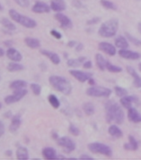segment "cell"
I'll return each mask as SVG.
<instances>
[{"label":"cell","instance_id":"cell-1","mask_svg":"<svg viewBox=\"0 0 141 160\" xmlns=\"http://www.w3.org/2000/svg\"><path fill=\"white\" fill-rule=\"evenodd\" d=\"M106 121L108 123H122L124 120V112L117 102L110 101L105 104Z\"/></svg>","mask_w":141,"mask_h":160},{"label":"cell","instance_id":"cell-2","mask_svg":"<svg viewBox=\"0 0 141 160\" xmlns=\"http://www.w3.org/2000/svg\"><path fill=\"white\" fill-rule=\"evenodd\" d=\"M49 83L52 85L53 88H55L56 90L63 93L65 95H70L71 92V84L66 78L61 76H51L49 78Z\"/></svg>","mask_w":141,"mask_h":160},{"label":"cell","instance_id":"cell-3","mask_svg":"<svg viewBox=\"0 0 141 160\" xmlns=\"http://www.w3.org/2000/svg\"><path fill=\"white\" fill-rule=\"evenodd\" d=\"M118 26H119V23L117 19L109 20L101 25V27L99 30V34L105 38L113 37L116 35L118 30Z\"/></svg>","mask_w":141,"mask_h":160},{"label":"cell","instance_id":"cell-4","mask_svg":"<svg viewBox=\"0 0 141 160\" xmlns=\"http://www.w3.org/2000/svg\"><path fill=\"white\" fill-rule=\"evenodd\" d=\"M9 15L13 21L21 24L22 26L27 28H34L37 27V22L32 19L29 18L28 16H23L22 14L18 13L15 9H9Z\"/></svg>","mask_w":141,"mask_h":160},{"label":"cell","instance_id":"cell-5","mask_svg":"<svg viewBox=\"0 0 141 160\" xmlns=\"http://www.w3.org/2000/svg\"><path fill=\"white\" fill-rule=\"evenodd\" d=\"M86 94L92 97H109L111 94V90L105 87L92 86L87 89Z\"/></svg>","mask_w":141,"mask_h":160},{"label":"cell","instance_id":"cell-6","mask_svg":"<svg viewBox=\"0 0 141 160\" xmlns=\"http://www.w3.org/2000/svg\"><path fill=\"white\" fill-rule=\"evenodd\" d=\"M88 148L89 151L95 153H100L103 155H106V156L111 155V149L103 143H99V142L90 143L88 145Z\"/></svg>","mask_w":141,"mask_h":160},{"label":"cell","instance_id":"cell-7","mask_svg":"<svg viewBox=\"0 0 141 160\" xmlns=\"http://www.w3.org/2000/svg\"><path fill=\"white\" fill-rule=\"evenodd\" d=\"M27 94V90L25 89H19V90H15L13 95H9L7 96L4 98V102L6 104H13V103H16L17 102H20L26 95Z\"/></svg>","mask_w":141,"mask_h":160},{"label":"cell","instance_id":"cell-8","mask_svg":"<svg viewBox=\"0 0 141 160\" xmlns=\"http://www.w3.org/2000/svg\"><path fill=\"white\" fill-rule=\"evenodd\" d=\"M57 144L64 148V150L66 152H70L74 151L76 148L75 142L67 136H64L61 138L57 139Z\"/></svg>","mask_w":141,"mask_h":160},{"label":"cell","instance_id":"cell-9","mask_svg":"<svg viewBox=\"0 0 141 160\" xmlns=\"http://www.w3.org/2000/svg\"><path fill=\"white\" fill-rule=\"evenodd\" d=\"M70 74L71 76H73L75 78L82 83H84L86 81H89L93 77V74L90 72H84L78 71V70H70Z\"/></svg>","mask_w":141,"mask_h":160},{"label":"cell","instance_id":"cell-10","mask_svg":"<svg viewBox=\"0 0 141 160\" xmlns=\"http://www.w3.org/2000/svg\"><path fill=\"white\" fill-rule=\"evenodd\" d=\"M55 17L61 23V28H65V29H69V28H72V22L66 16H65L61 13L58 12L55 15Z\"/></svg>","mask_w":141,"mask_h":160},{"label":"cell","instance_id":"cell-11","mask_svg":"<svg viewBox=\"0 0 141 160\" xmlns=\"http://www.w3.org/2000/svg\"><path fill=\"white\" fill-rule=\"evenodd\" d=\"M50 9H51V8L47 3L41 2V1H37L32 6V10L34 13H37V14H43V13H49Z\"/></svg>","mask_w":141,"mask_h":160},{"label":"cell","instance_id":"cell-12","mask_svg":"<svg viewBox=\"0 0 141 160\" xmlns=\"http://www.w3.org/2000/svg\"><path fill=\"white\" fill-rule=\"evenodd\" d=\"M99 49H100L103 52L106 53L109 56H112L116 55V48L110 43H106V42H101L99 43Z\"/></svg>","mask_w":141,"mask_h":160},{"label":"cell","instance_id":"cell-13","mask_svg":"<svg viewBox=\"0 0 141 160\" xmlns=\"http://www.w3.org/2000/svg\"><path fill=\"white\" fill-rule=\"evenodd\" d=\"M119 56L128 60H138L140 58V55L137 52H134L126 49H122L119 51Z\"/></svg>","mask_w":141,"mask_h":160},{"label":"cell","instance_id":"cell-14","mask_svg":"<svg viewBox=\"0 0 141 160\" xmlns=\"http://www.w3.org/2000/svg\"><path fill=\"white\" fill-rule=\"evenodd\" d=\"M120 102H121L122 106H123L124 108L129 109L130 108H132L133 103L138 104L139 101H138V98H137V97H135V96H124V97H122Z\"/></svg>","mask_w":141,"mask_h":160},{"label":"cell","instance_id":"cell-15","mask_svg":"<svg viewBox=\"0 0 141 160\" xmlns=\"http://www.w3.org/2000/svg\"><path fill=\"white\" fill-rule=\"evenodd\" d=\"M6 56L13 62H19L22 60V54L14 48H9V49L6 51Z\"/></svg>","mask_w":141,"mask_h":160},{"label":"cell","instance_id":"cell-16","mask_svg":"<svg viewBox=\"0 0 141 160\" xmlns=\"http://www.w3.org/2000/svg\"><path fill=\"white\" fill-rule=\"evenodd\" d=\"M128 118L129 121H131L133 123H140L141 122V114L134 108H129L128 112Z\"/></svg>","mask_w":141,"mask_h":160},{"label":"cell","instance_id":"cell-17","mask_svg":"<svg viewBox=\"0 0 141 160\" xmlns=\"http://www.w3.org/2000/svg\"><path fill=\"white\" fill-rule=\"evenodd\" d=\"M22 123V118L20 114H16L14 115L11 118V123L9 125V131L11 133H15L19 129V127L21 126Z\"/></svg>","mask_w":141,"mask_h":160},{"label":"cell","instance_id":"cell-18","mask_svg":"<svg viewBox=\"0 0 141 160\" xmlns=\"http://www.w3.org/2000/svg\"><path fill=\"white\" fill-rule=\"evenodd\" d=\"M50 8L55 12H61L66 9L64 0H53L50 3Z\"/></svg>","mask_w":141,"mask_h":160},{"label":"cell","instance_id":"cell-19","mask_svg":"<svg viewBox=\"0 0 141 160\" xmlns=\"http://www.w3.org/2000/svg\"><path fill=\"white\" fill-rule=\"evenodd\" d=\"M40 52L43 56H47L55 65H58L61 62V59H60L58 55L52 52V51H49V50H41Z\"/></svg>","mask_w":141,"mask_h":160},{"label":"cell","instance_id":"cell-20","mask_svg":"<svg viewBox=\"0 0 141 160\" xmlns=\"http://www.w3.org/2000/svg\"><path fill=\"white\" fill-rule=\"evenodd\" d=\"M127 71L133 78H134V85L136 88H141V78L139 76V74L134 71V69L130 67L127 68Z\"/></svg>","mask_w":141,"mask_h":160},{"label":"cell","instance_id":"cell-21","mask_svg":"<svg viewBox=\"0 0 141 160\" xmlns=\"http://www.w3.org/2000/svg\"><path fill=\"white\" fill-rule=\"evenodd\" d=\"M129 143H125L124 146H123L124 149L125 150H129V151H136L139 148V144L137 141L132 136H129Z\"/></svg>","mask_w":141,"mask_h":160},{"label":"cell","instance_id":"cell-22","mask_svg":"<svg viewBox=\"0 0 141 160\" xmlns=\"http://www.w3.org/2000/svg\"><path fill=\"white\" fill-rule=\"evenodd\" d=\"M43 156L46 159H54L57 158V153L56 151L52 148H45L43 149Z\"/></svg>","mask_w":141,"mask_h":160},{"label":"cell","instance_id":"cell-23","mask_svg":"<svg viewBox=\"0 0 141 160\" xmlns=\"http://www.w3.org/2000/svg\"><path fill=\"white\" fill-rule=\"evenodd\" d=\"M27 85V83L25 80H15L10 83L9 88L12 89L13 91L15 90H19V89H25Z\"/></svg>","mask_w":141,"mask_h":160},{"label":"cell","instance_id":"cell-24","mask_svg":"<svg viewBox=\"0 0 141 160\" xmlns=\"http://www.w3.org/2000/svg\"><path fill=\"white\" fill-rule=\"evenodd\" d=\"M16 157L18 159H28L29 158V152L27 148L25 147H19L16 150Z\"/></svg>","mask_w":141,"mask_h":160},{"label":"cell","instance_id":"cell-25","mask_svg":"<svg viewBox=\"0 0 141 160\" xmlns=\"http://www.w3.org/2000/svg\"><path fill=\"white\" fill-rule=\"evenodd\" d=\"M25 43L31 49H38L40 47V41L37 38L27 37L25 38Z\"/></svg>","mask_w":141,"mask_h":160},{"label":"cell","instance_id":"cell-26","mask_svg":"<svg viewBox=\"0 0 141 160\" xmlns=\"http://www.w3.org/2000/svg\"><path fill=\"white\" fill-rule=\"evenodd\" d=\"M95 61H96V64L98 66V68L101 71H104L105 69H106V62H107V61H105V59L104 58V56L102 55L97 54L95 56Z\"/></svg>","mask_w":141,"mask_h":160},{"label":"cell","instance_id":"cell-27","mask_svg":"<svg viewBox=\"0 0 141 160\" xmlns=\"http://www.w3.org/2000/svg\"><path fill=\"white\" fill-rule=\"evenodd\" d=\"M24 66L20 64L18 62H11L7 66V70L11 72H21L24 70Z\"/></svg>","mask_w":141,"mask_h":160},{"label":"cell","instance_id":"cell-28","mask_svg":"<svg viewBox=\"0 0 141 160\" xmlns=\"http://www.w3.org/2000/svg\"><path fill=\"white\" fill-rule=\"evenodd\" d=\"M108 132L110 134V136H113L115 138H120L123 136V131L117 126V125H111L110 126L109 129H108Z\"/></svg>","mask_w":141,"mask_h":160},{"label":"cell","instance_id":"cell-29","mask_svg":"<svg viewBox=\"0 0 141 160\" xmlns=\"http://www.w3.org/2000/svg\"><path fill=\"white\" fill-rule=\"evenodd\" d=\"M86 62V57H79L78 59H70L68 60L67 65L70 68H78L80 65Z\"/></svg>","mask_w":141,"mask_h":160},{"label":"cell","instance_id":"cell-30","mask_svg":"<svg viewBox=\"0 0 141 160\" xmlns=\"http://www.w3.org/2000/svg\"><path fill=\"white\" fill-rule=\"evenodd\" d=\"M115 44L116 46L120 48V49H127L129 47V43L126 39V38L123 37V36H119L117 37L115 40Z\"/></svg>","mask_w":141,"mask_h":160},{"label":"cell","instance_id":"cell-31","mask_svg":"<svg viewBox=\"0 0 141 160\" xmlns=\"http://www.w3.org/2000/svg\"><path fill=\"white\" fill-rule=\"evenodd\" d=\"M1 22H2V25L6 28L7 30H9V31H15V30H16V25L14 24L13 22H10L9 19L3 18Z\"/></svg>","mask_w":141,"mask_h":160},{"label":"cell","instance_id":"cell-32","mask_svg":"<svg viewBox=\"0 0 141 160\" xmlns=\"http://www.w3.org/2000/svg\"><path fill=\"white\" fill-rule=\"evenodd\" d=\"M83 108L84 112H85L87 115H89V116L92 115V114H94V112H95V106H94V104L91 103V102L84 103Z\"/></svg>","mask_w":141,"mask_h":160},{"label":"cell","instance_id":"cell-33","mask_svg":"<svg viewBox=\"0 0 141 160\" xmlns=\"http://www.w3.org/2000/svg\"><path fill=\"white\" fill-rule=\"evenodd\" d=\"M100 3H101L102 6L105 8V9H112V10H117V5L112 3V2L108 1V0H100Z\"/></svg>","mask_w":141,"mask_h":160},{"label":"cell","instance_id":"cell-34","mask_svg":"<svg viewBox=\"0 0 141 160\" xmlns=\"http://www.w3.org/2000/svg\"><path fill=\"white\" fill-rule=\"evenodd\" d=\"M48 100H49V102L50 103V105L52 106L54 108H59L60 107V101L59 99L55 96V95H49V97H48Z\"/></svg>","mask_w":141,"mask_h":160},{"label":"cell","instance_id":"cell-35","mask_svg":"<svg viewBox=\"0 0 141 160\" xmlns=\"http://www.w3.org/2000/svg\"><path fill=\"white\" fill-rule=\"evenodd\" d=\"M106 69L109 72H120L123 71L122 68H119V67H117L115 65H112L109 62H106Z\"/></svg>","mask_w":141,"mask_h":160},{"label":"cell","instance_id":"cell-36","mask_svg":"<svg viewBox=\"0 0 141 160\" xmlns=\"http://www.w3.org/2000/svg\"><path fill=\"white\" fill-rule=\"evenodd\" d=\"M126 35V38H128V39L131 42V43H133L134 45H137V46H141V40L138 39V38H136L135 37H134V36H132L131 34L128 33V32H126L125 33Z\"/></svg>","mask_w":141,"mask_h":160},{"label":"cell","instance_id":"cell-37","mask_svg":"<svg viewBox=\"0 0 141 160\" xmlns=\"http://www.w3.org/2000/svg\"><path fill=\"white\" fill-rule=\"evenodd\" d=\"M115 93L117 96H119L121 98L128 96V90L121 87H115Z\"/></svg>","mask_w":141,"mask_h":160},{"label":"cell","instance_id":"cell-38","mask_svg":"<svg viewBox=\"0 0 141 160\" xmlns=\"http://www.w3.org/2000/svg\"><path fill=\"white\" fill-rule=\"evenodd\" d=\"M31 89L35 96H39L40 94H41V91H42V88L37 83H32Z\"/></svg>","mask_w":141,"mask_h":160},{"label":"cell","instance_id":"cell-39","mask_svg":"<svg viewBox=\"0 0 141 160\" xmlns=\"http://www.w3.org/2000/svg\"><path fill=\"white\" fill-rule=\"evenodd\" d=\"M69 132H70L71 135H73V136H79L80 130L77 126H75L73 124H70V126H69Z\"/></svg>","mask_w":141,"mask_h":160},{"label":"cell","instance_id":"cell-40","mask_svg":"<svg viewBox=\"0 0 141 160\" xmlns=\"http://www.w3.org/2000/svg\"><path fill=\"white\" fill-rule=\"evenodd\" d=\"M19 6L22 8H27L30 5V1L29 0H14Z\"/></svg>","mask_w":141,"mask_h":160},{"label":"cell","instance_id":"cell-41","mask_svg":"<svg viewBox=\"0 0 141 160\" xmlns=\"http://www.w3.org/2000/svg\"><path fill=\"white\" fill-rule=\"evenodd\" d=\"M50 34L52 35L53 37L55 38L56 39H61L62 38L61 33L59 32L58 31H56V30H51V31H50Z\"/></svg>","mask_w":141,"mask_h":160},{"label":"cell","instance_id":"cell-42","mask_svg":"<svg viewBox=\"0 0 141 160\" xmlns=\"http://www.w3.org/2000/svg\"><path fill=\"white\" fill-rule=\"evenodd\" d=\"M99 22H100V18L99 17H94L91 20L88 21V24L89 25H92V24H97Z\"/></svg>","mask_w":141,"mask_h":160},{"label":"cell","instance_id":"cell-43","mask_svg":"<svg viewBox=\"0 0 141 160\" xmlns=\"http://www.w3.org/2000/svg\"><path fill=\"white\" fill-rule=\"evenodd\" d=\"M5 131V128H4V124L2 121H0V138L3 136Z\"/></svg>","mask_w":141,"mask_h":160},{"label":"cell","instance_id":"cell-44","mask_svg":"<svg viewBox=\"0 0 141 160\" xmlns=\"http://www.w3.org/2000/svg\"><path fill=\"white\" fill-rule=\"evenodd\" d=\"M83 68H86V69H89V68H92V62L90 61H88V62H85L83 63Z\"/></svg>","mask_w":141,"mask_h":160},{"label":"cell","instance_id":"cell-45","mask_svg":"<svg viewBox=\"0 0 141 160\" xmlns=\"http://www.w3.org/2000/svg\"><path fill=\"white\" fill-rule=\"evenodd\" d=\"M83 43H78L77 44V46L76 47V50H77V52H79L81 50H83Z\"/></svg>","mask_w":141,"mask_h":160},{"label":"cell","instance_id":"cell-46","mask_svg":"<svg viewBox=\"0 0 141 160\" xmlns=\"http://www.w3.org/2000/svg\"><path fill=\"white\" fill-rule=\"evenodd\" d=\"M3 116L6 118H11V116H12V112H11L10 111H8L6 113L3 115Z\"/></svg>","mask_w":141,"mask_h":160},{"label":"cell","instance_id":"cell-47","mask_svg":"<svg viewBox=\"0 0 141 160\" xmlns=\"http://www.w3.org/2000/svg\"><path fill=\"white\" fill-rule=\"evenodd\" d=\"M80 158L81 159H92V157H90L89 155H82Z\"/></svg>","mask_w":141,"mask_h":160},{"label":"cell","instance_id":"cell-48","mask_svg":"<svg viewBox=\"0 0 141 160\" xmlns=\"http://www.w3.org/2000/svg\"><path fill=\"white\" fill-rule=\"evenodd\" d=\"M4 45L5 46L10 47L12 45V41L11 40H8V41H4Z\"/></svg>","mask_w":141,"mask_h":160},{"label":"cell","instance_id":"cell-49","mask_svg":"<svg viewBox=\"0 0 141 160\" xmlns=\"http://www.w3.org/2000/svg\"><path fill=\"white\" fill-rule=\"evenodd\" d=\"M5 155L8 156V157H11V156H12V151H11V150H7V151L5 152Z\"/></svg>","mask_w":141,"mask_h":160},{"label":"cell","instance_id":"cell-50","mask_svg":"<svg viewBox=\"0 0 141 160\" xmlns=\"http://www.w3.org/2000/svg\"><path fill=\"white\" fill-rule=\"evenodd\" d=\"M75 44H76V42H75V41H70V42L68 43V46L73 47L75 46Z\"/></svg>","mask_w":141,"mask_h":160},{"label":"cell","instance_id":"cell-51","mask_svg":"<svg viewBox=\"0 0 141 160\" xmlns=\"http://www.w3.org/2000/svg\"><path fill=\"white\" fill-rule=\"evenodd\" d=\"M4 54H5V51L0 47V57H3V56H4Z\"/></svg>","mask_w":141,"mask_h":160},{"label":"cell","instance_id":"cell-52","mask_svg":"<svg viewBox=\"0 0 141 160\" xmlns=\"http://www.w3.org/2000/svg\"><path fill=\"white\" fill-rule=\"evenodd\" d=\"M89 81L90 84H95V81H94V79H93L92 78H91L90 79H89Z\"/></svg>","mask_w":141,"mask_h":160},{"label":"cell","instance_id":"cell-53","mask_svg":"<svg viewBox=\"0 0 141 160\" xmlns=\"http://www.w3.org/2000/svg\"><path fill=\"white\" fill-rule=\"evenodd\" d=\"M52 135H53V137L57 140V134H56V133H55V132H53Z\"/></svg>","mask_w":141,"mask_h":160},{"label":"cell","instance_id":"cell-54","mask_svg":"<svg viewBox=\"0 0 141 160\" xmlns=\"http://www.w3.org/2000/svg\"><path fill=\"white\" fill-rule=\"evenodd\" d=\"M66 157H64V156H61V155H57V158H65Z\"/></svg>","mask_w":141,"mask_h":160},{"label":"cell","instance_id":"cell-55","mask_svg":"<svg viewBox=\"0 0 141 160\" xmlns=\"http://www.w3.org/2000/svg\"><path fill=\"white\" fill-rule=\"evenodd\" d=\"M138 28H139V32L141 33V23H139V24Z\"/></svg>","mask_w":141,"mask_h":160},{"label":"cell","instance_id":"cell-56","mask_svg":"<svg viewBox=\"0 0 141 160\" xmlns=\"http://www.w3.org/2000/svg\"><path fill=\"white\" fill-rule=\"evenodd\" d=\"M3 9V6H2V5H1V3H0V11H2Z\"/></svg>","mask_w":141,"mask_h":160},{"label":"cell","instance_id":"cell-57","mask_svg":"<svg viewBox=\"0 0 141 160\" xmlns=\"http://www.w3.org/2000/svg\"><path fill=\"white\" fill-rule=\"evenodd\" d=\"M139 70H140V72H141V63L139 64Z\"/></svg>","mask_w":141,"mask_h":160},{"label":"cell","instance_id":"cell-58","mask_svg":"<svg viewBox=\"0 0 141 160\" xmlns=\"http://www.w3.org/2000/svg\"><path fill=\"white\" fill-rule=\"evenodd\" d=\"M2 107H3V105H2V103H1V102H0V109H1V108H2Z\"/></svg>","mask_w":141,"mask_h":160}]
</instances>
